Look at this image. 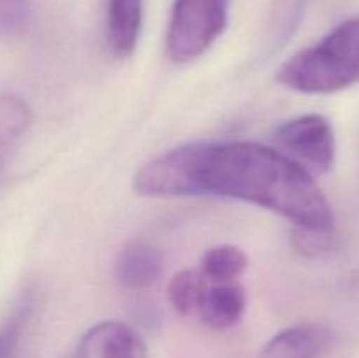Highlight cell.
Listing matches in <instances>:
<instances>
[{"mask_svg": "<svg viewBox=\"0 0 359 358\" xmlns=\"http://www.w3.org/2000/svg\"><path fill=\"white\" fill-rule=\"evenodd\" d=\"M332 344L326 326L307 323L277 332L265 343L258 358H321Z\"/></svg>", "mask_w": 359, "mask_h": 358, "instance_id": "obj_6", "label": "cell"}, {"mask_svg": "<svg viewBox=\"0 0 359 358\" xmlns=\"http://www.w3.org/2000/svg\"><path fill=\"white\" fill-rule=\"evenodd\" d=\"M277 150L297 161L312 175L326 174L337 158V139L333 126L323 114H304L287 119L273 133Z\"/></svg>", "mask_w": 359, "mask_h": 358, "instance_id": "obj_4", "label": "cell"}, {"mask_svg": "<svg viewBox=\"0 0 359 358\" xmlns=\"http://www.w3.org/2000/svg\"><path fill=\"white\" fill-rule=\"evenodd\" d=\"M74 358H149V353L135 329L107 319L84 333Z\"/></svg>", "mask_w": 359, "mask_h": 358, "instance_id": "obj_5", "label": "cell"}, {"mask_svg": "<svg viewBox=\"0 0 359 358\" xmlns=\"http://www.w3.org/2000/svg\"><path fill=\"white\" fill-rule=\"evenodd\" d=\"M248 255L233 244H219L207 249L200 262V272L207 281L233 283L248 269Z\"/></svg>", "mask_w": 359, "mask_h": 358, "instance_id": "obj_10", "label": "cell"}, {"mask_svg": "<svg viewBox=\"0 0 359 358\" xmlns=\"http://www.w3.org/2000/svg\"><path fill=\"white\" fill-rule=\"evenodd\" d=\"M277 83L305 95H330L359 83V18L342 21L319 42L287 58Z\"/></svg>", "mask_w": 359, "mask_h": 358, "instance_id": "obj_2", "label": "cell"}, {"mask_svg": "<svg viewBox=\"0 0 359 358\" xmlns=\"http://www.w3.org/2000/svg\"><path fill=\"white\" fill-rule=\"evenodd\" d=\"M144 21V0H107L105 34L112 55L130 58L139 44Z\"/></svg>", "mask_w": 359, "mask_h": 358, "instance_id": "obj_7", "label": "cell"}, {"mask_svg": "<svg viewBox=\"0 0 359 358\" xmlns=\"http://www.w3.org/2000/svg\"><path fill=\"white\" fill-rule=\"evenodd\" d=\"M335 230L293 227V246L304 256H321L335 246Z\"/></svg>", "mask_w": 359, "mask_h": 358, "instance_id": "obj_13", "label": "cell"}, {"mask_svg": "<svg viewBox=\"0 0 359 358\" xmlns=\"http://www.w3.org/2000/svg\"><path fill=\"white\" fill-rule=\"evenodd\" d=\"M207 290V279L200 270L184 269L175 274L168 283V300L179 314H191L200 307Z\"/></svg>", "mask_w": 359, "mask_h": 358, "instance_id": "obj_11", "label": "cell"}, {"mask_svg": "<svg viewBox=\"0 0 359 358\" xmlns=\"http://www.w3.org/2000/svg\"><path fill=\"white\" fill-rule=\"evenodd\" d=\"M32 125V109L14 93H0V151L27 133Z\"/></svg>", "mask_w": 359, "mask_h": 358, "instance_id": "obj_12", "label": "cell"}, {"mask_svg": "<svg viewBox=\"0 0 359 358\" xmlns=\"http://www.w3.org/2000/svg\"><path fill=\"white\" fill-rule=\"evenodd\" d=\"M230 0H175L165 34L174 63H189L207 53L228 27Z\"/></svg>", "mask_w": 359, "mask_h": 358, "instance_id": "obj_3", "label": "cell"}, {"mask_svg": "<svg viewBox=\"0 0 359 358\" xmlns=\"http://www.w3.org/2000/svg\"><path fill=\"white\" fill-rule=\"evenodd\" d=\"M193 197L241 200L293 221L335 230V216L316 178L277 147L249 140L193 142Z\"/></svg>", "mask_w": 359, "mask_h": 358, "instance_id": "obj_1", "label": "cell"}, {"mask_svg": "<svg viewBox=\"0 0 359 358\" xmlns=\"http://www.w3.org/2000/svg\"><path fill=\"white\" fill-rule=\"evenodd\" d=\"M245 304H248L245 291L237 281L217 283L207 286L205 295H203L196 312L210 329L226 330L241 321L245 311Z\"/></svg>", "mask_w": 359, "mask_h": 358, "instance_id": "obj_9", "label": "cell"}, {"mask_svg": "<svg viewBox=\"0 0 359 358\" xmlns=\"http://www.w3.org/2000/svg\"><path fill=\"white\" fill-rule=\"evenodd\" d=\"M28 318V304L14 312L6 325L0 329V358H13L18 344H20L21 333H23L25 323Z\"/></svg>", "mask_w": 359, "mask_h": 358, "instance_id": "obj_14", "label": "cell"}, {"mask_svg": "<svg viewBox=\"0 0 359 358\" xmlns=\"http://www.w3.org/2000/svg\"><path fill=\"white\" fill-rule=\"evenodd\" d=\"M161 255L147 241H132L125 244L116 258V279L130 290H144L160 279Z\"/></svg>", "mask_w": 359, "mask_h": 358, "instance_id": "obj_8", "label": "cell"}]
</instances>
